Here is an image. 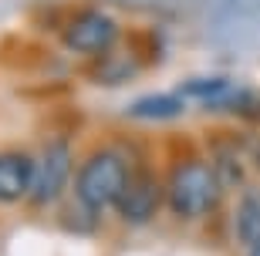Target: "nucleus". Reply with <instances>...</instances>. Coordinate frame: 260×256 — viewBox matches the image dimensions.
I'll use <instances>...</instances> for the list:
<instances>
[{
  "mask_svg": "<svg viewBox=\"0 0 260 256\" xmlns=\"http://www.w3.org/2000/svg\"><path fill=\"white\" fill-rule=\"evenodd\" d=\"M132 165L118 149H98L91 152L75 172V199L81 209L98 212L105 206H115L122 192L132 182Z\"/></svg>",
  "mask_w": 260,
  "mask_h": 256,
  "instance_id": "1",
  "label": "nucleus"
},
{
  "mask_svg": "<svg viewBox=\"0 0 260 256\" xmlns=\"http://www.w3.org/2000/svg\"><path fill=\"white\" fill-rule=\"evenodd\" d=\"M223 179L220 172L200 159H186L173 165L169 182H166V202L179 219H203L220 206Z\"/></svg>",
  "mask_w": 260,
  "mask_h": 256,
  "instance_id": "2",
  "label": "nucleus"
},
{
  "mask_svg": "<svg viewBox=\"0 0 260 256\" xmlns=\"http://www.w3.org/2000/svg\"><path fill=\"white\" fill-rule=\"evenodd\" d=\"M118 38H122V27L105 10H81L61 27V48L78 57H91V61L112 54L118 48Z\"/></svg>",
  "mask_w": 260,
  "mask_h": 256,
  "instance_id": "3",
  "label": "nucleus"
},
{
  "mask_svg": "<svg viewBox=\"0 0 260 256\" xmlns=\"http://www.w3.org/2000/svg\"><path fill=\"white\" fill-rule=\"evenodd\" d=\"M71 175V149L68 142L54 138L41 149L38 165H34V189H30V202L34 206H51L61 199V192L68 189Z\"/></svg>",
  "mask_w": 260,
  "mask_h": 256,
  "instance_id": "4",
  "label": "nucleus"
},
{
  "mask_svg": "<svg viewBox=\"0 0 260 256\" xmlns=\"http://www.w3.org/2000/svg\"><path fill=\"white\" fill-rule=\"evenodd\" d=\"M159 206H162V189H159L155 175L145 169V172H135L132 175L128 189L122 192V199L115 202V212L125 219V223H132V226H142V223H149V219L159 212Z\"/></svg>",
  "mask_w": 260,
  "mask_h": 256,
  "instance_id": "5",
  "label": "nucleus"
},
{
  "mask_svg": "<svg viewBox=\"0 0 260 256\" xmlns=\"http://www.w3.org/2000/svg\"><path fill=\"white\" fill-rule=\"evenodd\" d=\"M34 165L27 152H0V202H20L34 189Z\"/></svg>",
  "mask_w": 260,
  "mask_h": 256,
  "instance_id": "6",
  "label": "nucleus"
},
{
  "mask_svg": "<svg viewBox=\"0 0 260 256\" xmlns=\"http://www.w3.org/2000/svg\"><path fill=\"white\" fill-rule=\"evenodd\" d=\"M233 233L247 249L260 246V186H247L233 209Z\"/></svg>",
  "mask_w": 260,
  "mask_h": 256,
  "instance_id": "7",
  "label": "nucleus"
},
{
  "mask_svg": "<svg viewBox=\"0 0 260 256\" xmlns=\"http://www.w3.org/2000/svg\"><path fill=\"white\" fill-rule=\"evenodd\" d=\"M183 95L179 91H159V95H145L139 101L128 104V115L132 118H142V122H169L176 115H183Z\"/></svg>",
  "mask_w": 260,
  "mask_h": 256,
  "instance_id": "8",
  "label": "nucleus"
},
{
  "mask_svg": "<svg viewBox=\"0 0 260 256\" xmlns=\"http://www.w3.org/2000/svg\"><path fill=\"white\" fill-rule=\"evenodd\" d=\"M206 108L240 115V118H250V122L260 125V95L257 91H247V88H230V91H223L220 98H213Z\"/></svg>",
  "mask_w": 260,
  "mask_h": 256,
  "instance_id": "9",
  "label": "nucleus"
},
{
  "mask_svg": "<svg viewBox=\"0 0 260 256\" xmlns=\"http://www.w3.org/2000/svg\"><path fill=\"white\" fill-rule=\"evenodd\" d=\"M135 61H125V57H102V61H95V67H91V78H95L98 85H122V81H128V78L135 75Z\"/></svg>",
  "mask_w": 260,
  "mask_h": 256,
  "instance_id": "10",
  "label": "nucleus"
},
{
  "mask_svg": "<svg viewBox=\"0 0 260 256\" xmlns=\"http://www.w3.org/2000/svg\"><path fill=\"white\" fill-rule=\"evenodd\" d=\"M247 256H260V246H253V249H247Z\"/></svg>",
  "mask_w": 260,
  "mask_h": 256,
  "instance_id": "11",
  "label": "nucleus"
}]
</instances>
